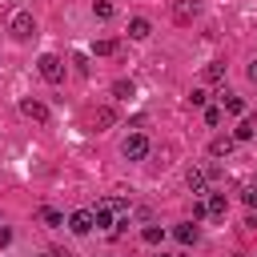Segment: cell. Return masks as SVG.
Segmentation results:
<instances>
[{"label": "cell", "instance_id": "obj_1", "mask_svg": "<svg viewBox=\"0 0 257 257\" xmlns=\"http://www.w3.org/2000/svg\"><path fill=\"white\" fill-rule=\"evenodd\" d=\"M116 217H128V205H124L120 197H104V201H96V209H92L96 229H112Z\"/></svg>", "mask_w": 257, "mask_h": 257}, {"label": "cell", "instance_id": "obj_26", "mask_svg": "<svg viewBox=\"0 0 257 257\" xmlns=\"http://www.w3.org/2000/svg\"><path fill=\"white\" fill-rule=\"evenodd\" d=\"M161 257H173V253H161Z\"/></svg>", "mask_w": 257, "mask_h": 257}, {"label": "cell", "instance_id": "obj_8", "mask_svg": "<svg viewBox=\"0 0 257 257\" xmlns=\"http://www.w3.org/2000/svg\"><path fill=\"white\" fill-rule=\"evenodd\" d=\"M149 32H153V24H149L145 16H133V20H128V36H133V40H145Z\"/></svg>", "mask_w": 257, "mask_h": 257}, {"label": "cell", "instance_id": "obj_2", "mask_svg": "<svg viewBox=\"0 0 257 257\" xmlns=\"http://www.w3.org/2000/svg\"><path fill=\"white\" fill-rule=\"evenodd\" d=\"M36 68H40V76H44L48 84H60V80H64V60H60L56 52H44V56L36 60Z\"/></svg>", "mask_w": 257, "mask_h": 257}, {"label": "cell", "instance_id": "obj_23", "mask_svg": "<svg viewBox=\"0 0 257 257\" xmlns=\"http://www.w3.org/2000/svg\"><path fill=\"white\" fill-rule=\"evenodd\" d=\"M205 100H209L205 88H193V92H189V104H205Z\"/></svg>", "mask_w": 257, "mask_h": 257}, {"label": "cell", "instance_id": "obj_18", "mask_svg": "<svg viewBox=\"0 0 257 257\" xmlns=\"http://www.w3.org/2000/svg\"><path fill=\"white\" fill-rule=\"evenodd\" d=\"M221 76H225V64H221V60L205 64V80H209V84H213V80H221Z\"/></svg>", "mask_w": 257, "mask_h": 257}, {"label": "cell", "instance_id": "obj_22", "mask_svg": "<svg viewBox=\"0 0 257 257\" xmlns=\"http://www.w3.org/2000/svg\"><path fill=\"white\" fill-rule=\"evenodd\" d=\"M40 221H44V225H52V229H56V225H64V217H60L56 209H40Z\"/></svg>", "mask_w": 257, "mask_h": 257}, {"label": "cell", "instance_id": "obj_19", "mask_svg": "<svg viewBox=\"0 0 257 257\" xmlns=\"http://www.w3.org/2000/svg\"><path fill=\"white\" fill-rule=\"evenodd\" d=\"M241 201H245L249 209H257V181H249V185L241 189Z\"/></svg>", "mask_w": 257, "mask_h": 257}, {"label": "cell", "instance_id": "obj_5", "mask_svg": "<svg viewBox=\"0 0 257 257\" xmlns=\"http://www.w3.org/2000/svg\"><path fill=\"white\" fill-rule=\"evenodd\" d=\"M169 12H173V20H177V24H193V16L201 12V4H197V0H173V8H169Z\"/></svg>", "mask_w": 257, "mask_h": 257}, {"label": "cell", "instance_id": "obj_4", "mask_svg": "<svg viewBox=\"0 0 257 257\" xmlns=\"http://www.w3.org/2000/svg\"><path fill=\"white\" fill-rule=\"evenodd\" d=\"M8 32H12L16 40H28V36L36 32V20H32V12H12V20H8Z\"/></svg>", "mask_w": 257, "mask_h": 257}, {"label": "cell", "instance_id": "obj_20", "mask_svg": "<svg viewBox=\"0 0 257 257\" xmlns=\"http://www.w3.org/2000/svg\"><path fill=\"white\" fill-rule=\"evenodd\" d=\"M92 52H96V56H112V52H116V40H96Z\"/></svg>", "mask_w": 257, "mask_h": 257}, {"label": "cell", "instance_id": "obj_14", "mask_svg": "<svg viewBox=\"0 0 257 257\" xmlns=\"http://www.w3.org/2000/svg\"><path fill=\"white\" fill-rule=\"evenodd\" d=\"M221 104H225V112H233V116H241V112H245L241 96H233V92H221Z\"/></svg>", "mask_w": 257, "mask_h": 257}, {"label": "cell", "instance_id": "obj_17", "mask_svg": "<svg viewBox=\"0 0 257 257\" xmlns=\"http://www.w3.org/2000/svg\"><path fill=\"white\" fill-rule=\"evenodd\" d=\"M92 16H96V20H112V4H108V0H96V4H92Z\"/></svg>", "mask_w": 257, "mask_h": 257}, {"label": "cell", "instance_id": "obj_7", "mask_svg": "<svg viewBox=\"0 0 257 257\" xmlns=\"http://www.w3.org/2000/svg\"><path fill=\"white\" fill-rule=\"evenodd\" d=\"M20 112H24V116H32V120H48V108H44L40 100H32V96H28V100H20Z\"/></svg>", "mask_w": 257, "mask_h": 257}, {"label": "cell", "instance_id": "obj_9", "mask_svg": "<svg viewBox=\"0 0 257 257\" xmlns=\"http://www.w3.org/2000/svg\"><path fill=\"white\" fill-rule=\"evenodd\" d=\"M233 145H237L233 137H213V141H209V153H213V157H229Z\"/></svg>", "mask_w": 257, "mask_h": 257}, {"label": "cell", "instance_id": "obj_12", "mask_svg": "<svg viewBox=\"0 0 257 257\" xmlns=\"http://www.w3.org/2000/svg\"><path fill=\"white\" fill-rule=\"evenodd\" d=\"M141 241H145V245H161V241H165V229H161V225H145V229H141Z\"/></svg>", "mask_w": 257, "mask_h": 257}, {"label": "cell", "instance_id": "obj_24", "mask_svg": "<svg viewBox=\"0 0 257 257\" xmlns=\"http://www.w3.org/2000/svg\"><path fill=\"white\" fill-rule=\"evenodd\" d=\"M205 124H221V108H205Z\"/></svg>", "mask_w": 257, "mask_h": 257}, {"label": "cell", "instance_id": "obj_10", "mask_svg": "<svg viewBox=\"0 0 257 257\" xmlns=\"http://www.w3.org/2000/svg\"><path fill=\"white\" fill-rule=\"evenodd\" d=\"M205 209H209V217H225V209H229V201H225V193H209V201H205Z\"/></svg>", "mask_w": 257, "mask_h": 257}, {"label": "cell", "instance_id": "obj_21", "mask_svg": "<svg viewBox=\"0 0 257 257\" xmlns=\"http://www.w3.org/2000/svg\"><path fill=\"white\" fill-rule=\"evenodd\" d=\"M112 120H116V112H112V108H96V128H108Z\"/></svg>", "mask_w": 257, "mask_h": 257}, {"label": "cell", "instance_id": "obj_11", "mask_svg": "<svg viewBox=\"0 0 257 257\" xmlns=\"http://www.w3.org/2000/svg\"><path fill=\"white\" fill-rule=\"evenodd\" d=\"M173 233H177V241H181V245H193V241H197V237H201V229H197V225H193V221H185V225H177V229H173Z\"/></svg>", "mask_w": 257, "mask_h": 257}, {"label": "cell", "instance_id": "obj_25", "mask_svg": "<svg viewBox=\"0 0 257 257\" xmlns=\"http://www.w3.org/2000/svg\"><path fill=\"white\" fill-rule=\"evenodd\" d=\"M249 80H253V84H257V60H253V64H249Z\"/></svg>", "mask_w": 257, "mask_h": 257}, {"label": "cell", "instance_id": "obj_15", "mask_svg": "<svg viewBox=\"0 0 257 257\" xmlns=\"http://www.w3.org/2000/svg\"><path fill=\"white\" fill-rule=\"evenodd\" d=\"M253 137H257V120H241L233 133V141H253Z\"/></svg>", "mask_w": 257, "mask_h": 257}, {"label": "cell", "instance_id": "obj_16", "mask_svg": "<svg viewBox=\"0 0 257 257\" xmlns=\"http://www.w3.org/2000/svg\"><path fill=\"white\" fill-rule=\"evenodd\" d=\"M185 181H189V189H193V193H205V173H201V169H189V177H185Z\"/></svg>", "mask_w": 257, "mask_h": 257}, {"label": "cell", "instance_id": "obj_27", "mask_svg": "<svg viewBox=\"0 0 257 257\" xmlns=\"http://www.w3.org/2000/svg\"><path fill=\"white\" fill-rule=\"evenodd\" d=\"M237 257H241V253H237Z\"/></svg>", "mask_w": 257, "mask_h": 257}, {"label": "cell", "instance_id": "obj_13", "mask_svg": "<svg viewBox=\"0 0 257 257\" xmlns=\"http://www.w3.org/2000/svg\"><path fill=\"white\" fill-rule=\"evenodd\" d=\"M112 96H116V100H128V96H137V84H133V80H116V84H112Z\"/></svg>", "mask_w": 257, "mask_h": 257}, {"label": "cell", "instance_id": "obj_3", "mask_svg": "<svg viewBox=\"0 0 257 257\" xmlns=\"http://www.w3.org/2000/svg\"><path fill=\"white\" fill-rule=\"evenodd\" d=\"M120 157H124V161H145V157H149V137H145V133L124 137V141H120Z\"/></svg>", "mask_w": 257, "mask_h": 257}, {"label": "cell", "instance_id": "obj_28", "mask_svg": "<svg viewBox=\"0 0 257 257\" xmlns=\"http://www.w3.org/2000/svg\"><path fill=\"white\" fill-rule=\"evenodd\" d=\"M40 257H44V253H40Z\"/></svg>", "mask_w": 257, "mask_h": 257}, {"label": "cell", "instance_id": "obj_6", "mask_svg": "<svg viewBox=\"0 0 257 257\" xmlns=\"http://www.w3.org/2000/svg\"><path fill=\"white\" fill-rule=\"evenodd\" d=\"M92 225H96V221H92V209H76V213L68 217V229H72V233H80V237H84Z\"/></svg>", "mask_w": 257, "mask_h": 257}]
</instances>
